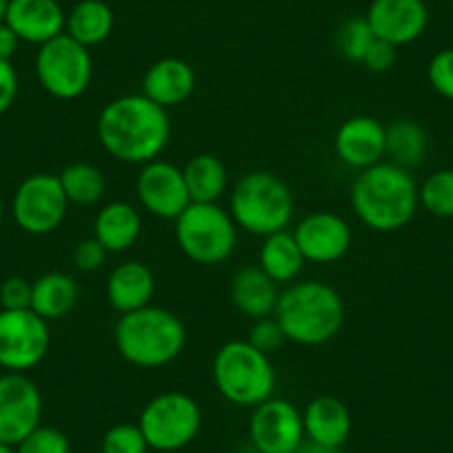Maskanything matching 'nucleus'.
Masks as SVG:
<instances>
[{"instance_id":"obj_1","label":"nucleus","mask_w":453,"mask_h":453,"mask_svg":"<svg viewBox=\"0 0 453 453\" xmlns=\"http://www.w3.org/2000/svg\"><path fill=\"white\" fill-rule=\"evenodd\" d=\"M96 134L111 158L142 167L167 150L172 120L167 109L151 103L145 94H125L104 104Z\"/></svg>"},{"instance_id":"obj_2","label":"nucleus","mask_w":453,"mask_h":453,"mask_svg":"<svg viewBox=\"0 0 453 453\" xmlns=\"http://www.w3.org/2000/svg\"><path fill=\"white\" fill-rule=\"evenodd\" d=\"M420 207L411 172L382 160L363 169L351 185V209L365 226L380 234L400 232Z\"/></svg>"},{"instance_id":"obj_3","label":"nucleus","mask_w":453,"mask_h":453,"mask_svg":"<svg viewBox=\"0 0 453 453\" xmlns=\"http://www.w3.org/2000/svg\"><path fill=\"white\" fill-rule=\"evenodd\" d=\"M273 318L287 342L318 347L338 335L345 322L342 296L320 280L291 282L280 291Z\"/></svg>"},{"instance_id":"obj_4","label":"nucleus","mask_w":453,"mask_h":453,"mask_svg":"<svg viewBox=\"0 0 453 453\" xmlns=\"http://www.w3.org/2000/svg\"><path fill=\"white\" fill-rule=\"evenodd\" d=\"M116 349L138 369H160L182 354L187 345V326L165 307H147L125 313L113 326Z\"/></svg>"},{"instance_id":"obj_5","label":"nucleus","mask_w":453,"mask_h":453,"mask_svg":"<svg viewBox=\"0 0 453 453\" xmlns=\"http://www.w3.org/2000/svg\"><path fill=\"white\" fill-rule=\"evenodd\" d=\"M229 213L238 229L251 236L285 232L294 218V194L280 176L272 172H250L229 194Z\"/></svg>"},{"instance_id":"obj_6","label":"nucleus","mask_w":453,"mask_h":453,"mask_svg":"<svg viewBox=\"0 0 453 453\" xmlns=\"http://www.w3.org/2000/svg\"><path fill=\"white\" fill-rule=\"evenodd\" d=\"M213 385L226 403L236 407H258L273 398L276 369L272 358L247 340H229L213 356Z\"/></svg>"},{"instance_id":"obj_7","label":"nucleus","mask_w":453,"mask_h":453,"mask_svg":"<svg viewBox=\"0 0 453 453\" xmlns=\"http://www.w3.org/2000/svg\"><path fill=\"white\" fill-rule=\"evenodd\" d=\"M176 242L182 254L198 265H222L232 258L238 226L229 209L218 203H191L176 218Z\"/></svg>"},{"instance_id":"obj_8","label":"nucleus","mask_w":453,"mask_h":453,"mask_svg":"<svg viewBox=\"0 0 453 453\" xmlns=\"http://www.w3.org/2000/svg\"><path fill=\"white\" fill-rule=\"evenodd\" d=\"M138 426L156 453H176L196 440L203 426L200 404L182 391H163L147 400Z\"/></svg>"},{"instance_id":"obj_9","label":"nucleus","mask_w":453,"mask_h":453,"mask_svg":"<svg viewBox=\"0 0 453 453\" xmlns=\"http://www.w3.org/2000/svg\"><path fill=\"white\" fill-rule=\"evenodd\" d=\"M36 78L51 98H81L94 78V60L87 47L67 34H60L54 41L38 47Z\"/></svg>"},{"instance_id":"obj_10","label":"nucleus","mask_w":453,"mask_h":453,"mask_svg":"<svg viewBox=\"0 0 453 453\" xmlns=\"http://www.w3.org/2000/svg\"><path fill=\"white\" fill-rule=\"evenodd\" d=\"M50 322L32 309H0V367L5 372L27 373L50 354Z\"/></svg>"},{"instance_id":"obj_11","label":"nucleus","mask_w":453,"mask_h":453,"mask_svg":"<svg viewBox=\"0 0 453 453\" xmlns=\"http://www.w3.org/2000/svg\"><path fill=\"white\" fill-rule=\"evenodd\" d=\"M69 200L60 187L58 176L32 173L14 191L12 213L16 225L32 236H47L56 232L67 218Z\"/></svg>"},{"instance_id":"obj_12","label":"nucleus","mask_w":453,"mask_h":453,"mask_svg":"<svg viewBox=\"0 0 453 453\" xmlns=\"http://www.w3.org/2000/svg\"><path fill=\"white\" fill-rule=\"evenodd\" d=\"M42 395L32 378L5 372L0 376V442L16 447L41 426Z\"/></svg>"},{"instance_id":"obj_13","label":"nucleus","mask_w":453,"mask_h":453,"mask_svg":"<svg viewBox=\"0 0 453 453\" xmlns=\"http://www.w3.org/2000/svg\"><path fill=\"white\" fill-rule=\"evenodd\" d=\"M250 438L258 453H296L304 442L303 411L285 398H269L254 407Z\"/></svg>"},{"instance_id":"obj_14","label":"nucleus","mask_w":453,"mask_h":453,"mask_svg":"<svg viewBox=\"0 0 453 453\" xmlns=\"http://www.w3.org/2000/svg\"><path fill=\"white\" fill-rule=\"evenodd\" d=\"M136 194L141 207L163 220H176L191 204L182 167L160 158L142 165L136 178Z\"/></svg>"},{"instance_id":"obj_15","label":"nucleus","mask_w":453,"mask_h":453,"mask_svg":"<svg viewBox=\"0 0 453 453\" xmlns=\"http://www.w3.org/2000/svg\"><path fill=\"white\" fill-rule=\"evenodd\" d=\"M294 238L304 260L313 265L338 263L351 250L349 222L334 211H316L304 216L294 229Z\"/></svg>"},{"instance_id":"obj_16","label":"nucleus","mask_w":453,"mask_h":453,"mask_svg":"<svg viewBox=\"0 0 453 453\" xmlns=\"http://www.w3.org/2000/svg\"><path fill=\"white\" fill-rule=\"evenodd\" d=\"M373 36L394 47L411 45L429 25L425 0H372L367 14Z\"/></svg>"},{"instance_id":"obj_17","label":"nucleus","mask_w":453,"mask_h":453,"mask_svg":"<svg viewBox=\"0 0 453 453\" xmlns=\"http://www.w3.org/2000/svg\"><path fill=\"white\" fill-rule=\"evenodd\" d=\"M334 150L347 167H373L387 156V125L373 116H351L335 132Z\"/></svg>"},{"instance_id":"obj_18","label":"nucleus","mask_w":453,"mask_h":453,"mask_svg":"<svg viewBox=\"0 0 453 453\" xmlns=\"http://www.w3.org/2000/svg\"><path fill=\"white\" fill-rule=\"evenodd\" d=\"M67 14L58 0H10L5 25L14 29L20 42L45 45L65 34Z\"/></svg>"},{"instance_id":"obj_19","label":"nucleus","mask_w":453,"mask_h":453,"mask_svg":"<svg viewBox=\"0 0 453 453\" xmlns=\"http://www.w3.org/2000/svg\"><path fill=\"white\" fill-rule=\"evenodd\" d=\"M196 91V72L182 58H160L142 76V94L163 109L180 107Z\"/></svg>"},{"instance_id":"obj_20","label":"nucleus","mask_w":453,"mask_h":453,"mask_svg":"<svg viewBox=\"0 0 453 453\" xmlns=\"http://www.w3.org/2000/svg\"><path fill=\"white\" fill-rule=\"evenodd\" d=\"M104 291L113 311L125 316L151 304L156 294V276L145 263L127 260L111 269Z\"/></svg>"},{"instance_id":"obj_21","label":"nucleus","mask_w":453,"mask_h":453,"mask_svg":"<svg viewBox=\"0 0 453 453\" xmlns=\"http://www.w3.org/2000/svg\"><path fill=\"white\" fill-rule=\"evenodd\" d=\"M304 438L325 447H345L351 435V411L334 395H318L303 411Z\"/></svg>"},{"instance_id":"obj_22","label":"nucleus","mask_w":453,"mask_h":453,"mask_svg":"<svg viewBox=\"0 0 453 453\" xmlns=\"http://www.w3.org/2000/svg\"><path fill=\"white\" fill-rule=\"evenodd\" d=\"M142 234V218L138 207L125 200L103 204L94 218V238L107 254H125Z\"/></svg>"},{"instance_id":"obj_23","label":"nucleus","mask_w":453,"mask_h":453,"mask_svg":"<svg viewBox=\"0 0 453 453\" xmlns=\"http://www.w3.org/2000/svg\"><path fill=\"white\" fill-rule=\"evenodd\" d=\"M278 282H273L260 267H242L234 273L232 285H229V296L232 303L242 316L251 320L273 316L276 311L280 289Z\"/></svg>"},{"instance_id":"obj_24","label":"nucleus","mask_w":453,"mask_h":453,"mask_svg":"<svg viewBox=\"0 0 453 453\" xmlns=\"http://www.w3.org/2000/svg\"><path fill=\"white\" fill-rule=\"evenodd\" d=\"M78 298L81 287L72 273L50 272L32 282V311L47 322L69 316Z\"/></svg>"},{"instance_id":"obj_25","label":"nucleus","mask_w":453,"mask_h":453,"mask_svg":"<svg viewBox=\"0 0 453 453\" xmlns=\"http://www.w3.org/2000/svg\"><path fill=\"white\" fill-rule=\"evenodd\" d=\"M304 256L296 242L294 232H276L263 238L258 251V267L278 285H291L304 269Z\"/></svg>"},{"instance_id":"obj_26","label":"nucleus","mask_w":453,"mask_h":453,"mask_svg":"<svg viewBox=\"0 0 453 453\" xmlns=\"http://www.w3.org/2000/svg\"><path fill=\"white\" fill-rule=\"evenodd\" d=\"M113 25H116V19L104 0H81L69 10L65 34L89 50V47L103 45L111 36Z\"/></svg>"},{"instance_id":"obj_27","label":"nucleus","mask_w":453,"mask_h":453,"mask_svg":"<svg viewBox=\"0 0 453 453\" xmlns=\"http://www.w3.org/2000/svg\"><path fill=\"white\" fill-rule=\"evenodd\" d=\"M191 203H218L229 185L226 165L213 154H198L182 167Z\"/></svg>"},{"instance_id":"obj_28","label":"nucleus","mask_w":453,"mask_h":453,"mask_svg":"<svg viewBox=\"0 0 453 453\" xmlns=\"http://www.w3.org/2000/svg\"><path fill=\"white\" fill-rule=\"evenodd\" d=\"M426 151H429V138L416 120L400 119L387 125V158L389 163L411 172L425 163Z\"/></svg>"},{"instance_id":"obj_29","label":"nucleus","mask_w":453,"mask_h":453,"mask_svg":"<svg viewBox=\"0 0 453 453\" xmlns=\"http://www.w3.org/2000/svg\"><path fill=\"white\" fill-rule=\"evenodd\" d=\"M58 180L69 204H78V207H94L103 200L104 191H107L104 173L91 163L67 165L58 173Z\"/></svg>"},{"instance_id":"obj_30","label":"nucleus","mask_w":453,"mask_h":453,"mask_svg":"<svg viewBox=\"0 0 453 453\" xmlns=\"http://www.w3.org/2000/svg\"><path fill=\"white\" fill-rule=\"evenodd\" d=\"M420 204L438 218H453V169H440L418 187Z\"/></svg>"},{"instance_id":"obj_31","label":"nucleus","mask_w":453,"mask_h":453,"mask_svg":"<svg viewBox=\"0 0 453 453\" xmlns=\"http://www.w3.org/2000/svg\"><path fill=\"white\" fill-rule=\"evenodd\" d=\"M373 41H376V36H373L372 27H369L365 16L347 19L345 23L340 25L334 38L338 54L354 65L363 63L365 54H367V50L372 47Z\"/></svg>"},{"instance_id":"obj_32","label":"nucleus","mask_w":453,"mask_h":453,"mask_svg":"<svg viewBox=\"0 0 453 453\" xmlns=\"http://www.w3.org/2000/svg\"><path fill=\"white\" fill-rule=\"evenodd\" d=\"M103 453H150L145 435H142L138 422H119L109 426L100 442Z\"/></svg>"},{"instance_id":"obj_33","label":"nucleus","mask_w":453,"mask_h":453,"mask_svg":"<svg viewBox=\"0 0 453 453\" xmlns=\"http://www.w3.org/2000/svg\"><path fill=\"white\" fill-rule=\"evenodd\" d=\"M16 453H72V444L60 429L41 425L16 444Z\"/></svg>"},{"instance_id":"obj_34","label":"nucleus","mask_w":453,"mask_h":453,"mask_svg":"<svg viewBox=\"0 0 453 453\" xmlns=\"http://www.w3.org/2000/svg\"><path fill=\"white\" fill-rule=\"evenodd\" d=\"M426 78H429L435 94H440L447 100H453V47L438 51L429 60Z\"/></svg>"},{"instance_id":"obj_35","label":"nucleus","mask_w":453,"mask_h":453,"mask_svg":"<svg viewBox=\"0 0 453 453\" xmlns=\"http://www.w3.org/2000/svg\"><path fill=\"white\" fill-rule=\"evenodd\" d=\"M250 345H254L256 349L263 351V354L272 356L273 351L280 349L287 342L285 334H282L280 325L273 316L260 318V320H254V326L250 329V338H247Z\"/></svg>"},{"instance_id":"obj_36","label":"nucleus","mask_w":453,"mask_h":453,"mask_svg":"<svg viewBox=\"0 0 453 453\" xmlns=\"http://www.w3.org/2000/svg\"><path fill=\"white\" fill-rule=\"evenodd\" d=\"M0 307L7 311L32 309V282L23 276H10L0 285Z\"/></svg>"},{"instance_id":"obj_37","label":"nucleus","mask_w":453,"mask_h":453,"mask_svg":"<svg viewBox=\"0 0 453 453\" xmlns=\"http://www.w3.org/2000/svg\"><path fill=\"white\" fill-rule=\"evenodd\" d=\"M73 265H76L78 272L82 273H94L98 272L100 267L107 260V250L96 241L94 236L91 238H82L76 247H73Z\"/></svg>"},{"instance_id":"obj_38","label":"nucleus","mask_w":453,"mask_h":453,"mask_svg":"<svg viewBox=\"0 0 453 453\" xmlns=\"http://www.w3.org/2000/svg\"><path fill=\"white\" fill-rule=\"evenodd\" d=\"M395 50H398V47H394V45H389V42L376 38V41L372 42V47L367 50V54H365L363 63L360 65L373 73L389 72L395 63Z\"/></svg>"},{"instance_id":"obj_39","label":"nucleus","mask_w":453,"mask_h":453,"mask_svg":"<svg viewBox=\"0 0 453 453\" xmlns=\"http://www.w3.org/2000/svg\"><path fill=\"white\" fill-rule=\"evenodd\" d=\"M19 96V72L12 60L0 58V116L10 111Z\"/></svg>"},{"instance_id":"obj_40","label":"nucleus","mask_w":453,"mask_h":453,"mask_svg":"<svg viewBox=\"0 0 453 453\" xmlns=\"http://www.w3.org/2000/svg\"><path fill=\"white\" fill-rule=\"evenodd\" d=\"M19 45H20V38L16 36L14 29H12L10 25L0 23V58L3 60L14 58V54L19 51Z\"/></svg>"},{"instance_id":"obj_41","label":"nucleus","mask_w":453,"mask_h":453,"mask_svg":"<svg viewBox=\"0 0 453 453\" xmlns=\"http://www.w3.org/2000/svg\"><path fill=\"white\" fill-rule=\"evenodd\" d=\"M296 453H345V451H342V447H325V444L311 442V440L304 438V442L300 444Z\"/></svg>"},{"instance_id":"obj_42","label":"nucleus","mask_w":453,"mask_h":453,"mask_svg":"<svg viewBox=\"0 0 453 453\" xmlns=\"http://www.w3.org/2000/svg\"><path fill=\"white\" fill-rule=\"evenodd\" d=\"M7 7H10V0H0V23H5Z\"/></svg>"},{"instance_id":"obj_43","label":"nucleus","mask_w":453,"mask_h":453,"mask_svg":"<svg viewBox=\"0 0 453 453\" xmlns=\"http://www.w3.org/2000/svg\"><path fill=\"white\" fill-rule=\"evenodd\" d=\"M0 453H16V447H10V444L0 442Z\"/></svg>"},{"instance_id":"obj_44","label":"nucleus","mask_w":453,"mask_h":453,"mask_svg":"<svg viewBox=\"0 0 453 453\" xmlns=\"http://www.w3.org/2000/svg\"><path fill=\"white\" fill-rule=\"evenodd\" d=\"M3 216H5V207H3V200H0V222H3Z\"/></svg>"}]
</instances>
